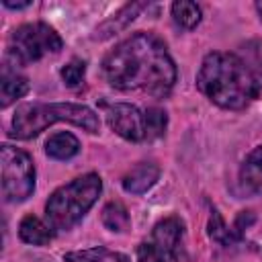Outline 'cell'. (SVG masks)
Wrapping results in <instances>:
<instances>
[{
  "label": "cell",
  "mask_w": 262,
  "mask_h": 262,
  "mask_svg": "<svg viewBox=\"0 0 262 262\" xmlns=\"http://www.w3.org/2000/svg\"><path fill=\"white\" fill-rule=\"evenodd\" d=\"M106 82L123 92H141L156 98L170 94L176 66L166 43L154 33H135L111 49L102 59Z\"/></svg>",
  "instance_id": "obj_1"
},
{
  "label": "cell",
  "mask_w": 262,
  "mask_h": 262,
  "mask_svg": "<svg viewBox=\"0 0 262 262\" xmlns=\"http://www.w3.org/2000/svg\"><path fill=\"white\" fill-rule=\"evenodd\" d=\"M199 90L217 106L242 111L260 94V80L248 70L237 53H209L196 74Z\"/></svg>",
  "instance_id": "obj_2"
},
{
  "label": "cell",
  "mask_w": 262,
  "mask_h": 262,
  "mask_svg": "<svg viewBox=\"0 0 262 262\" xmlns=\"http://www.w3.org/2000/svg\"><path fill=\"white\" fill-rule=\"evenodd\" d=\"M57 121H68L76 127H82L88 133H98L100 121L98 115L86 106L76 102H27L20 104L12 115V137L16 139H33L49 125Z\"/></svg>",
  "instance_id": "obj_3"
},
{
  "label": "cell",
  "mask_w": 262,
  "mask_h": 262,
  "mask_svg": "<svg viewBox=\"0 0 262 262\" xmlns=\"http://www.w3.org/2000/svg\"><path fill=\"white\" fill-rule=\"evenodd\" d=\"M102 190V180L98 174L88 172L74 178L72 182L59 186L45 203V219L55 231L72 229L90 211Z\"/></svg>",
  "instance_id": "obj_4"
},
{
  "label": "cell",
  "mask_w": 262,
  "mask_h": 262,
  "mask_svg": "<svg viewBox=\"0 0 262 262\" xmlns=\"http://www.w3.org/2000/svg\"><path fill=\"white\" fill-rule=\"evenodd\" d=\"M63 47L61 37L45 23H27L12 31L6 55L18 66L41 59L47 53H57Z\"/></svg>",
  "instance_id": "obj_5"
},
{
  "label": "cell",
  "mask_w": 262,
  "mask_h": 262,
  "mask_svg": "<svg viewBox=\"0 0 262 262\" xmlns=\"http://www.w3.org/2000/svg\"><path fill=\"white\" fill-rule=\"evenodd\" d=\"M2 194L8 203L27 201L35 190V166L27 151L4 143L0 149Z\"/></svg>",
  "instance_id": "obj_6"
},
{
  "label": "cell",
  "mask_w": 262,
  "mask_h": 262,
  "mask_svg": "<svg viewBox=\"0 0 262 262\" xmlns=\"http://www.w3.org/2000/svg\"><path fill=\"white\" fill-rule=\"evenodd\" d=\"M108 127L127 141H145V111L129 102H115L106 108Z\"/></svg>",
  "instance_id": "obj_7"
},
{
  "label": "cell",
  "mask_w": 262,
  "mask_h": 262,
  "mask_svg": "<svg viewBox=\"0 0 262 262\" xmlns=\"http://www.w3.org/2000/svg\"><path fill=\"white\" fill-rule=\"evenodd\" d=\"M184 239V225L178 217H166L156 223L151 231V244L162 250L168 258H180Z\"/></svg>",
  "instance_id": "obj_8"
},
{
  "label": "cell",
  "mask_w": 262,
  "mask_h": 262,
  "mask_svg": "<svg viewBox=\"0 0 262 262\" xmlns=\"http://www.w3.org/2000/svg\"><path fill=\"white\" fill-rule=\"evenodd\" d=\"M18 63L12 57H4L2 76H0V106L6 108L14 100L23 98L29 92V78L18 72Z\"/></svg>",
  "instance_id": "obj_9"
},
{
  "label": "cell",
  "mask_w": 262,
  "mask_h": 262,
  "mask_svg": "<svg viewBox=\"0 0 262 262\" xmlns=\"http://www.w3.org/2000/svg\"><path fill=\"white\" fill-rule=\"evenodd\" d=\"M158 178H160V168L151 162H141L123 176V188L131 194H141L147 192Z\"/></svg>",
  "instance_id": "obj_10"
},
{
  "label": "cell",
  "mask_w": 262,
  "mask_h": 262,
  "mask_svg": "<svg viewBox=\"0 0 262 262\" xmlns=\"http://www.w3.org/2000/svg\"><path fill=\"white\" fill-rule=\"evenodd\" d=\"M242 186L250 192H262V145L252 149L239 170Z\"/></svg>",
  "instance_id": "obj_11"
},
{
  "label": "cell",
  "mask_w": 262,
  "mask_h": 262,
  "mask_svg": "<svg viewBox=\"0 0 262 262\" xmlns=\"http://www.w3.org/2000/svg\"><path fill=\"white\" fill-rule=\"evenodd\" d=\"M147 4L145 2H131V4H125L113 18H108V20H104L98 29H96V35H94V39H106V37H111V35H115V33H119L121 29H125L143 8H145Z\"/></svg>",
  "instance_id": "obj_12"
},
{
  "label": "cell",
  "mask_w": 262,
  "mask_h": 262,
  "mask_svg": "<svg viewBox=\"0 0 262 262\" xmlns=\"http://www.w3.org/2000/svg\"><path fill=\"white\" fill-rule=\"evenodd\" d=\"M18 237L27 244H33V246H45L51 242L53 231H51V225L43 223L39 217L25 215L23 221L18 223Z\"/></svg>",
  "instance_id": "obj_13"
},
{
  "label": "cell",
  "mask_w": 262,
  "mask_h": 262,
  "mask_svg": "<svg viewBox=\"0 0 262 262\" xmlns=\"http://www.w3.org/2000/svg\"><path fill=\"white\" fill-rule=\"evenodd\" d=\"M80 151V141L76 135H72L70 131H59L53 133L47 141H45V154L53 160H70Z\"/></svg>",
  "instance_id": "obj_14"
},
{
  "label": "cell",
  "mask_w": 262,
  "mask_h": 262,
  "mask_svg": "<svg viewBox=\"0 0 262 262\" xmlns=\"http://www.w3.org/2000/svg\"><path fill=\"white\" fill-rule=\"evenodd\" d=\"M102 223H104L106 229H111L115 233L127 231L129 225H131V219H129V213H127L125 205L119 203V201L106 203L104 209H102Z\"/></svg>",
  "instance_id": "obj_15"
},
{
  "label": "cell",
  "mask_w": 262,
  "mask_h": 262,
  "mask_svg": "<svg viewBox=\"0 0 262 262\" xmlns=\"http://www.w3.org/2000/svg\"><path fill=\"white\" fill-rule=\"evenodd\" d=\"M237 57L248 66V70L262 80V39H250L239 45Z\"/></svg>",
  "instance_id": "obj_16"
},
{
  "label": "cell",
  "mask_w": 262,
  "mask_h": 262,
  "mask_svg": "<svg viewBox=\"0 0 262 262\" xmlns=\"http://www.w3.org/2000/svg\"><path fill=\"white\" fill-rule=\"evenodd\" d=\"M172 16L176 25H180L182 29H194L201 23V8L194 2L178 0L172 4Z\"/></svg>",
  "instance_id": "obj_17"
},
{
  "label": "cell",
  "mask_w": 262,
  "mask_h": 262,
  "mask_svg": "<svg viewBox=\"0 0 262 262\" xmlns=\"http://www.w3.org/2000/svg\"><path fill=\"white\" fill-rule=\"evenodd\" d=\"M166 125H168L166 111H162L158 106L145 108V141L162 137L164 131H166Z\"/></svg>",
  "instance_id": "obj_18"
},
{
  "label": "cell",
  "mask_w": 262,
  "mask_h": 262,
  "mask_svg": "<svg viewBox=\"0 0 262 262\" xmlns=\"http://www.w3.org/2000/svg\"><path fill=\"white\" fill-rule=\"evenodd\" d=\"M209 235H211L215 242L225 244V246H229V244L235 242V233L227 229V225L223 223V219H221V215H219L217 211L211 213V219H209Z\"/></svg>",
  "instance_id": "obj_19"
},
{
  "label": "cell",
  "mask_w": 262,
  "mask_h": 262,
  "mask_svg": "<svg viewBox=\"0 0 262 262\" xmlns=\"http://www.w3.org/2000/svg\"><path fill=\"white\" fill-rule=\"evenodd\" d=\"M59 74H61V80H63L66 86L76 88V86L82 82L84 74H86V63H84L82 59H72L70 63H66V66L61 68Z\"/></svg>",
  "instance_id": "obj_20"
},
{
  "label": "cell",
  "mask_w": 262,
  "mask_h": 262,
  "mask_svg": "<svg viewBox=\"0 0 262 262\" xmlns=\"http://www.w3.org/2000/svg\"><path fill=\"white\" fill-rule=\"evenodd\" d=\"M104 256H113L108 254L104 248H92V250H84V252H72L66 254L63 260L66 262H104Z\"/></svg>",
  "instance_id": "obj_21"
},
{
  "label": "cell",
  "mask_w": 262,
  "mask_h": 262,
  "mask_svg": "<svg viewBox=\"0 0 262 262\" xmlns=\"http://www.w3.org/2000/svg\"><path fill=\"white\" fill-rule=\"evenodd\" d=\"M137 262H168V256L158 250L151 242H143L137 246Z\"/></svg>",
  "instance_id": "obj_22"
},
{
  "label": "cell",
  "mask_w": 262,
  "mask_h": 262,
  "mask_svg": "<svg viewBox=\"0 0 262 262\" xmlns=\"http://www.w3.org/2000/svg\"><path fill=\"white\" fill-rule=\"evenodd\" d=\"M2 4H4L6 8H16V10H18V8H27V6H31V2H29V0H23V2H12V0H4Z\"/></svg>",
  "instance_id": "obj_23"
},
{
  "label": "cell",
  "mask_w": 262,
  "mask_h": 262,
  "mask_svg": "<svg viewBox=\"0 0 262 262\" xmlns=\"http://www.w3.org/2000/svg\"><path fill=\"white\" fill-rule=\"evenodd\" d=\"M256 10H258V14H260V18H262V2H256Z\"/></svg>",
  "instance_id": "obj_24"
}]
</instances>
